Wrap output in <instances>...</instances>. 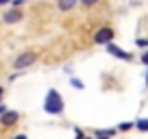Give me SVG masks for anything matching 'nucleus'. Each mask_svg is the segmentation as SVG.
Listing matches in <instances>:
<instances>
[{
    "label": "nucleus",
    "mask_w": 148,
    "mask_h": 139,
    "mask_svg": "<svg viewBox=\"0 0 148 139\" xmlns=\"http://www.w3.org/2000/svg\"><path fill=\"white\" fill-rule=\"evenodd\" d=\"M15 122H18V113H15V111H5V115H2V124H5V126H13Z\"/></svg>",
    "instance_id": "5"
},
{
    "label": "nucleus",
    "mask_w": 148,
    "mask_h": 139,
    "mask_svg": "<svg viewBox=\"0 0 148 139\" xmlns=\"http://www.w3.org/2000/svg\"><path fill=\"white\" fill-rule=\"evenodd\" d=\"M146 44H148V42H146Z\"/></svg>",
    "instance_id": "16"
},
{
    "label": "nucleus",
    "mask_w": 148,
    "mask_h": 139,
    "mask_svg": "<svg viewBox=\"0 0 148 139\" xmlns=\"http://www.w3.org/2000/svg\"><path fill=\"white\" fill-rule=\"evenodd\" d=\"M94 39H96V44H111V39H113V31H111V28H100Z\"/></svg>",
    "instance_id": "3"
},
{
    "label": "nucleus",
    "mask_w": 148,
    "mask_h": 139,
    "mask_svg": "<svg viewBox=\"0 0 148 139\" xmlns=\"http://www.w3.org/2000/svg\"><path fill=\"white\" fill-rule=\"evenodd\" d=\"M31 63H35V55H33V52H26V55H22V57L15 59V70H24Z\"/></svg>",
    "instance_id": "2"
},
{
    "label": "nucleus",
    "mask_w": 148,
    "mask_h": 139,
    "mask_svg": "<svg viewBox=\"0 0 148 139\" xmlns=\"http://www.w3.org/2000/svg\"><path fill=\"white\" fill-rule=\"evenodd\" d=\"M20 18H22V13H20V11H9V13H5V22H7V24L18 22Z\"/></svg>",
    "instance_id": "6"
},
{
    "label": "nucleus",
    "mask_w": 148,
    "mask_h": 139,
    "mask_svg": "<svg viewBox=\"0 0 148 139\" xmlns=\"http://www.w3.org/2000/svg\"><path fill=\"white\" fill-rule=\"evenodd\" d=\"M0 96H2V87H0Z\"/></svg>",
    "instance_id": "15"
},
{
    "label": "nucleus",
    "mask_w": 148,
    "mask_h": 139,
    "mask_svg": "<svg viewBox=\"0 0 148 139\" xmlns=\"http://www.w3.org/2000/svg\"><path fill=\"white\" fill-rule=\"evenodd\" d=\"M109 52L113 57H118V59H124V61H131V55L129 52H124L122 48H118V46H113V44H109Z\"/></svg>",
    "instance_id": "4"
},
{
    "label": "nucleus",
    "mask_w": 148,
    "mask_h": 139,
    "mask_svg": "<svg viewBox=\"0 0 148 139\" xmlns=\"http://www.w3.org/2000/svg\"><path fill=\"white\" fill-rule=\"evenodd\" d=\"M83 139H85V137H83Z\"/></svg>",
    "instance_id": "17"
},
{
    "label": "nucleus",
    "mask_w": 148,
    "mask_h": 139,
    "mask_svg": "<svg viewBox=\"0 0 148 139\" xmlns=\"http://www.w3.org/2000/svg\"><path fill=\"white\" fill-rule=\"evenodd\" d=\"M142 61H144V63L148 65V52H144V55H142Z\"/></svg>",
    "instance_id": "11"
},
{
    "label": "nucleus",
    "mask_w": 148,
    "mask_h": 139,
    "mask_svg": "<svg viewBox=\"0 0 148 139\" xmlns=\"http://www.w3.org/2000/svg\"><path fill=\"white\" fill-rule=\"evenodd\" d=\"M113 133H116L113 128H109V130H96V139H111V137H113Z\"/></svg>",
    "instance_id": "7"
},
{
    "label": "nucleus",
    "mask_w": 148,
    "mask_h": 139,
    "mask_svg": "<svg viewBox=\"0 0 148 139\" xmlns=\"http://www.w3.org/2000/svg\"><path fill=\"white\" fill-rule=\"evenodd\" d=\"M74 5H76V0H59V9L61 11H70Z\"/></svg>",
    "instance_id": "8"
},
{
    "label": "nucleus",
    "mask_w": 148,
    "mask_h": 139,
    "mask_svg": "<svg viewBox=\"0 0 148 139\" xmlns=\"http://www.w3.org/2000/svg\"><path fill=\"white\" fill-rule=\"evenodd\" d=\"M85 5H94V2H96V0H83Z\"/></svg>",
    "instance_id": "12"
},
{
    "label": "nucleus",
    "mask_w": 148,
    "mask_h": 139,
    "mask_svg": "<svg viewBox=\"0 0 148 139\" xmlns=\"http://www.w3.org/2000/svg\"><path fill=\"white\" fill-rule=\"evenodd\" d=\"M44 109H46L48 113H61V111H63V100H61L59 91H55V89H50V91H48Z\"/></svg>",
    "instance_id": "1"
},
{
    "label": "nucleus",
    "mask_w": 148,
    "mask_h": 139,
    "mask_svg": "<svg viewBox=\"0 0 148 139\" xmlns=\"http://www.w3.org/2000/svg\"><path fill=\"white\" fill-rule=\"evenodd\" d=\"M7 2H9V0H0V5H7Z\"/></svg>",
    "instance_id": "14"
},
{
    "label": "nucleus",
    "mask_w": 148,
    "mask_h": 139,
    "mask_svg": "<svg viewBox=\"0 0 148 139\" xmlns=\"http://www.w3.org/2000/svg\"><path fill=\"white\" fill-rule=\"evenodd\" d=\"M137 128L139 130H148V120H139L137 122Z\"/></svg>",
    "instance_id": "9"
},
{
    "label": "nucleus",
    "mask_w": 148,
    "mask_h": 139,
    "mask_svg": "<svg viewBox=\"0 0 148 139\" xmlns=\"http://www.w3.org/2000/svg\"><path fill=\"white\" fill-rule=\"evenodd\" d=\"M15 139H26V135H18V137H15Z\"/></svg>",
    "instance_id": "13"
},
{
    "label": "nucleus",
    "mask_w": 148,
    "mask_h": 139,
    "mask_svg": "<svg viewBox=\"0 0 148 139\" xmlns=\"http://www.w3.org/2000/svg\"><path fill=\"white\" fill-rule=\"evenodd\" d=\"M72 85H74V87H76V89H83V83H81V80H76V78L72 80Z\"/></svg>",
    "instance_id": "10"
}]
</instances>
